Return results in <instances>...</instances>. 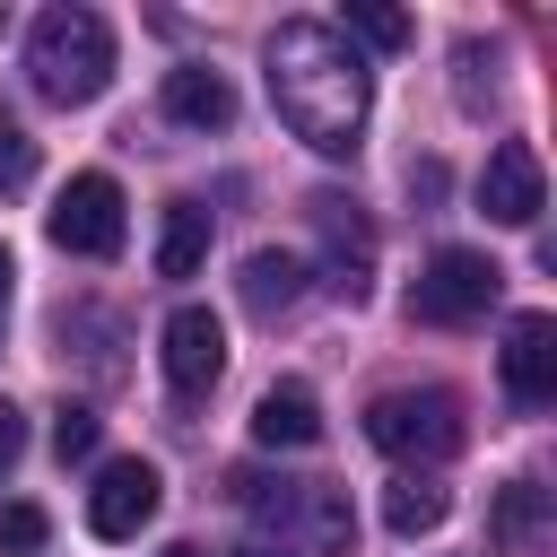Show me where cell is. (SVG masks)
I'll return each mask as SVG.
<instances>
[{
  "mask_svg": "<svg viewBox=\"0 0 557 557\" xmlns=\"http://www.w3.org/2000/svg\"><path fill=\"white\" fill-rule=\"evenodd\" d=\"M157 348H165V383H174V400H200V392L226 374V322H218L209 305H174L165 331H157Z\"/></svg>",
  "mask_w": 557,
  "mask_h": 557,
  "instance_id": "52a82bcc",
  "label": "cell"
},
{
  "mask_svg": "<svg viewBox=\"0 0 557 557\" xmlns=\"http://www.w3.org/2000/svg\"><path fill=\"white\" fill-rule=\"evenodd\" d=\"M235 557H270V548H235Z\"/></svg>",
  "mask_w": 557,
  "mask_h": 557,
  "instance_id": "d4e9b609",
  "label": "cell"
},
{
  "mask_svg": "<svg viewBox=\"0 0 557 557\" xmlns=\"http://www.w3.org/2000/svg\"><path fill=\"white\" fill-rule=\"evenodd\" d=\"M270 104L313 157H348L374 113V70L331 17H287L270 35Z\"/></svg>",
  "mask_w": 557,
  "mask_h": 557,
  "instance_id": "6da1fadb",
  "label": "cell"
},
{
  "mask_svg": "<svg viewBox=\"0 0 557 557\" xmlns=\"http://www.w3.org/2000/svg\"><path fill=\"white\" fill-rule=\"evenodd\" d=\"M496 374H505V400L513 409H548L557 400V322L548 313H513L505 322V348H496Z\"/></svg>",
  "mask_w": 557,
  "mask_h": 557,
  "instance_id": "9c48e42d",
  "label": "cell"
},
{
  "mask_svg": "<svg viewBox=\"0 0 557 557\" xmlns=\"http://www.w3.org/2000/svg\"><path fill=\"white\" fill-rule=\"evenodd\" d=\"M157 557H200V548H191V540H174V548H157Z\"/></svg>",
  "mask_w": 557,
  "mask_h": 557,
  "instance_id": "cb8c5ba5",
  "label": "cell"
},
{
  "mask_svg": "<svg viewBox=\"0 0 557 557\" xmlns=\"http://www.w3.org/2000/svg\"><path fill=\"white\" fill-rule=\"evenodd\" d=\"M157 505H165L157 461L122 453V461H104V470H96V487H87V531H96V540H139V531L157 522Z\"/></svg>",
  "mask_w": 557,
  "mask_h": 557,
  "instance_id": "8992f818",
  "label": "cell"
},
{
  "mask_svg": "<svg viewBox=\"0 0 557 557\" xmlns=\"http://www.w3.org/2000/svg\"><path fill=\"white\" fill-rule=\"evenodd\" d=\"M339 35H357V44H374V52H400V44H409V17L383 9V0H348V26H339Z\"/></svg>",
  "mask_w": 557,
  "mask_h": 557,
  "instance_id": "ac0fdd59",
  "label": "cell"
},
{
  "mask_svg": "<svg viewBox=\"0 0 557 557\" xmlns=\"http://www.w3.org/2000/svg\"><path fill=\"white\" fill-rule=\"evenodd\" d=\"M26 183H35V139H26L17 122H0V200L26 191Z\"/></svg>",
  "mask_w": 557,
  "mask_h": 557,
  "instance_id": "44dd1931",
  "label": "cell"
},
{
  "mask_svg": "<svg viewBox=\"0 0 557 557\" xmlns=\"http://www.w3.org/2000/svg\"><path fill=\"white\" fill-rule=\"evenodd\" d=\"M209 261V209L200 200H165V226H157V278H191Z\"/></svg>",
  "mask_w": 557,
  "mask_h": 557,
  "instance_id": "5bb4252c",
  "label": "cell"
},
{
  "mask_svg": "<svg viewBox=\"0 0 557 557\" xmlns=\"http://www.w3.org/2000/svg\"><path fill=\"white\" fill-rule=\"evenodd\" d=\"M235 296H244V313H261V322H278V313H296L305 305V261L296 252H252L244 270H235Z\"/></svg>",
  "mask_w": 557,
  "mask_h": 557,
  "instance_id": "4fadbf2b",
  "label": "cell"
},
{
  "mask_svg": "<svg viewBox=\"0 0 557 557\" xmlns=\"http://www.w3.org/2000/svg\"><path fill=\"white\" fill-rule=\"evenodd\" d=\"M296 531H305V548H313V557H348V548H357L348 487H322V479H305V513H296Z\"/></svg>",
  "mask_w": 557,
  "mask_h": 557,
  "instance_id": "9a60e30c",
  "label": "cell"
},
{
  "mask_svg": "<svg viewBox=\"0 0 557 557\" xmlns=\"http://www.w3.org/2000/svg\"><path fill=\"white\" fill-rule=\"evenodd\" d=\"M252 444H261V453H305V444H322V400H313L305 383H270V392L252 400Z\"/></svg>",
  "mask_w": 557,
  "mask_h": 557,
  "instance_id": "8fae6325",
  "label": "cell"
},
{
  "mask_svg": "<svg viewBox=\"0 0 557 557\" xmlns=\"http://www.w3.org/2000/svg\"><path fill=\"white\" fill-rule=\"evenodd\" d=\"M9 287H17V261H9V244H0V331H9Z\"/></svg>",
  "mask_w": 557,
  "mask_h": 557,
  "instance_id": "603a6c76",
  "label": "cell"
},
{
  "mask_svg": "<svg viewBox=\"0 0 557 557\" xmlns=\"http://www.w3.org/2000/svg\"><path fill=\"white\" fill-rule=\"evenodd\" d=\"M26 78L44 104H96L113 87V26L96 9H44L26 26Z\"/></svg>",
  "mask_w": 557,
  "mask_h": 557,
  "instance_id": "7a4b0ae2",
  "label": "cell"
},
{
  "mask_svg": "<svg viewBox=\"0 0 557 557\" xmlns=\"http://www.w3.org/2000/svg\"><path fill=\"white\" fill-rule=\"evenodd\" d=\"M313 226H322V244H331V287L357 305V296L374 287V226H366L357 200H339V191L313 200Z\"/></svg>",
  "mask_w": 557,
  "mask_h": 557,
  "instance_id": "30bf717a",
  "label": "cell"
},
{
  "mask_svg": "<svg viewBox=\"0 0 557 557\" xmlns=\"http://www.w3.org/2000/svg\"><path fill=\"white\" fill-rule=\"evenodd\" d=\"M461 435H470V426H461V400L435 392V383H418V392H374V400H366V444L392 453V461H453Z\"/></svg>",
  "mask_w": 557,
  "mask_h": 557,
  "instance_id": "3957f363",
  "label": "cell"
},
{
  "mask_svg": "<svg viewBox=\"0 0 557 557\" xmlns=\"http://www.w3.org/2000/svg\"><path fill=\"white\" fill-rule=\"evenodd\" d=\"M496 296H505V270H496L487 252H470V244H444V252L418 270V287H409V322L461 331V322H479Z\"/></svg>",
  "mask_w": 557,
  "mask_h": 557,
  "instance_id": "277c9868",
  "label": "cell"
},
{
  "mask_svg": "<svg viewBox=\"0 0 557 557\" xmlns=\"http://www.w3.org/2000/svg\"><path fill=\"white\" fill-rule=\"evenodd\" d=\"M165 122H183V131H226V122H235V87H226V70H209V61L165 70Z\"/></svg>",
  "mask_w": 557,
  "mask_h": 557,
  "instance_id": "7c38bea8",
  "label": "cell"
},
{
  "mask_svg": "<svg viewBox=\"0 0 557 557\" xmlns=\"http://www.w3.org/2000/svg\"><path fill=\"white\" fill-rule=\"evenodd\" d=\"M17 453H26V418H17V409H9V400H0V470H9V461H17Z\"/></svg>",
  "mask_w": 557,
  "mask_h": 557,
  "instance_id": "7402d4cb",
  "label": "cell"
},
{
  "mask_svg": "<svg viewBox=\"0 0 557 557\" xmlns=\"http://www.w3.org/2000/svg\"><path fill=\"white\" fill-rule=\"evenodd\" d=\"M96 435H104V426H96V409H78V400L52 418V453H61V461H87V453H96Z\"/></svg>",
  "mask_w": 557,
  "mask_h": 557,
  "instance_id": "d6986e66",
  "label": "cell"
},
{
  "mask_svg": "<svg viewBox=\"0 0 557 557\" xmlns=\"http://www.w3.org/2000/svg\"><path fill=\"white\" fill-rule=\"evenodd\" d=\"M44 226H52V244L78 252V261H113V252H122V183H113V174H70Z\"/></svg>",
  "mask_w": 557,
  "mask_h": 557,
  "instance_id": "5b68a950",
  "label": "cell"
},
{
  "mask_svg": "<svg viewBox=\"0 0 557 557\" xmlns=\"http://www.w3.org/2000/svg\"><path fill=\"white\" fill-rule=\"evenodd\" d=\"M540 513H548V487H540V479H513V487L496 496V540L531 548V540H540Z\"/></svg>",
  "mask_w": 557,
  "mask_h": 557,
  "instance_id": "e0dca14e",
  "label": "cell"
},
{
  "mask_svg": "<svg viewBox=\"0 0 557 557\" xmlns=\"http://www.w3.org/2000/svg\"><path fill=\"white\" fill-rule=\"evenodd\" d=\"M44 531H52V522H44V505H0V548H9V557H35V548H44Z\"/></svg>",
  "mask_w": 557,
  "mask_h": 557,
  "instance_id": "ffe728a7",
  "label": "cell"
},
{
  "mask_svg": "<svg viewBox=\"0 0 557 557\" xmlns=\"http://www.w3.org/2000/svg\"><path fill=\"white\" fill-rule=\"evenodd\" d=\"M444 513H453V496H444V487H435V479H418V470H409V479H392V487H383V522H392V531H400V540H426V531H435V522H444Z\"/></svg>",
  "mask_w": 557,
  "mask_h": 557,
  "instance_id": "2e32d148",
  "label": "cell"
},
{
  "mask_svg": "<svg viewBox=\"0 0 557 557\" xmlns=\"http://www.w3.org/2000/svg\"><path fill=\"white\" fill-rule=\"evenodd\" d=\"M479 209H487L496 226H540V209H548V174H540V148H531V139H496V148H487Z\"/></svg>",
  "mask_w": 557,
  "mask_h": 557,
  "instance_id": "ba28073f",
  "label": "cell"
}]
</instances>
